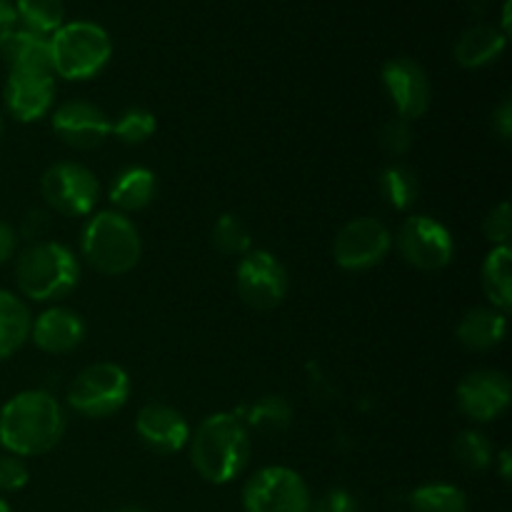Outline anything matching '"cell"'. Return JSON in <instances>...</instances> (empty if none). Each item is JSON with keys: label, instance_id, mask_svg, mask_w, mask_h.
I'll return each mask as SVG.
<instances>
[{"label": "cell", "instance_id": "836d02e7", "mask_svg": "<svg viewBox=\"0 0 512 512\" xmlns=\"http://www.w3.org/2000/svg\"><path fill=\"white\" fill-rule=\"evenodd\" d=\"M310 512H360V505L348 490L335 488V490H328L323 498L315 500Z\"/></svg>", "mask_w": 512, "mask_h": 512}, {"label": "cell", "instance_id": "8fae6325", "mask_svg": "<svg viewBox=\"0 0 512 512\" xmlns=\"http://www.w3.org/2000/svg\"><path fill=\"white\" fill-rule=\"evenodd\" d=\"M393 235L380 220L358 218L340 228L333 243L335 263L350 273H363L388 258Z\"/></svg>", "mask_w": 512, "mask_h": 512}, {"label": "cell", "instance_id": "ffe728a7", "mask_svg": "<svg viewBox=\"0 0 512 512\" xmlns=\"http://www.w3.org/2000/svg\"><path fill=\"white\" fill-rule=\"evenodd\" d=\"M505 45H508V35L498 28V25H473L465 30L455 43L453 55L458 65L468 70L485 68V65L495 63L503 55Z\"/></svg>", "mask_w": 512, "mask_h": 512}, {"label": "cell", "instance_id": "7c38bea8", "mask_svg": "<svg viewBox=\"0 0 512 512\" xmlns=\"http://www.w3.org/2000/svg\"><path fill=\"white\" fill-rule=\"evenodd\" d=\"M380 78H383V88L398 118L413 123V120L423 118L428 113L433 90H430L428 73H425V68L418 60L405 58V55L388 60L383 65Z\"/></svg>", "mask_w": 512, "mask_h": 512}, {"label": "cell", "instance_id": "30bf717a", "mask_svg": "<svg viewBox=\"0 0 512 512\" xmlns=\"http://www.w3.org/2000/svg\"><path fill=\"white\" fill-rule=\"evenodd\" d=\"M395 243L405 263L425 273L443 270L455 255V240L450 230L428 215H410L400 225Z\"/></svg>", "mask_w": 512, "mask_h": 512}, {"label": "cell", "instance_id": "277c9868", "mask_svg": "<svg viewBox=\"0 0 512 512\" xmlns=\"http://www.w3.org/2000/svg\"><path fill=\"white\" fill-rule=\"evenodd\" d=\"M80 250H83L85 263L100 275L120 278L140 263L143 240L128 215L118 210H103L85 225Z\"/></svg>", "mask_w": 512, "mask_h": 512}, {"label": "cell", "instance_id": "7402d4cb", "mask_svg": "<svg viewBox=\"0 0 512 512\" xmlns=\"http://www.w3.org/2000/svg\"><path fill=\"white\" fill-rule=\"evenodd\" d=\"M30 325L33 318L23 298L10 290H0V363L13 358L28 343Z\"/></svg>", "mask_w": 512, "mask_h": 512}, {"label": "cell", "instance_id": "60d3db41", "mask_svg": "<svg viewBox=\"0 0 512 512\" xmlns=\"http://www.w3.org/2000/svg\"><path fill=\"white\" fill-rule=\"evenodd\" d=\"M0 512H13V510H10V505H8V503H5V500H3V498H0Z\"/></svg>", "mask_w": 512, "mask_h": 512}, {"label": "cell", "instance_id": "603a6c76", "mask_svg": "<svg viewBox=\"0 0 512 512\" xmlns=\"http://www.w3.org/2000/svg\"><path fill=\"white\" fill-rule=\"evenodd\" d=\"M483 290L495 310L508 313L512 305V250L493 248L483 263Z\"/></svg>", "mask_w": 512, "mask_h": 512}, {"label": "cell", "instance_id": "7bdbcfd3", "mask_svg": "<svg viewBox=\"0 0 512 512\" xmlns=\"http://www.w3.org/2000/svg\"><path fill=\"white\" fill-rule=\"evenodd\" d=\"M0 138H3V113H0Z\"/></svg>", "mask_w": 512, "mask_h": 512}, {"label": "cell", "instance_id": "ab89813d", "mask_svg": "<svg viewBox=\"0 0 512 512\" xmlns=\"http://www.w3.org/2000/svg\"><path fill=\"white\" fill-rule=\"evenodd\" d=\"M510 5H512V0H505V5H503V33L508 35L510 33Z\"/></svg>", "mask_w": 512, "mask_h": 512}, {"label": "cell", "instance_id": "83f0119b", "mask_svg": "<svg viewBox=\"0 0 512 512\" xmlns=\"http://www.w3.org/2000/svg\"><path fill=\"white\" fill-rule=\"evenodd\" d=\"M453 455L470 473H483L495 463V448L480 430H463L453 443Z\"/></svg>", "mask_w": 512, "mask_h": 512}, {"label": "cell", "instance_id": "cb8c5ba5", "mask_svg": "<svg viewBox=\"0 0 512 512\" xmlns=\"http://www.w3.org/2000/svg\"><path fill=\"white\" fill-rule=\"evenodd\" d=\"M290 423H293V408L283 395H263L245 408L243 425L258 430V433H285Z\"/></svg>", "mask_w": 512, "mask_h": 512}, {"label": "cell", "instance_id": "7a4b0ae2", "mask_svg": "<svg viewBox=\"0 0 512 512\" xmlns=\"http://www.w3.org/2000/svg\"><path fill=\"white\" fill-rule=\"evenodd\" d=\"M190 465L210 485H228L248 468L250 433L235 413L208 415L188 440Z\"/></svg>", "mask_w": 512, "mask_h": 512}, {"label": "cell", "instance_id": "74e56055", "mask_svg": "<svg viewBox=\"0 0 512 512\" xmlns=\"http://www.w3.org/2000/svg\"><path fill=\"white\" fill-rule=\"evenodd\" d=\"M20 28L18 25V10H15L13 0H0V38L8 35L10 30Z\"/></svg>", "mask_w": 512, "mask_h": 512}, {"label": "cell", "instance_id": "9c48e42d", "mask_svg": "<svg viewBox=\"0 0 512 512\" xmlns=\"http://www.w3.org/2000/svg\"><path fill=\"white\" fill-rule=\"evenodd\" d=\"M288 270L268 250H248L235 270V288L248 308L273 310L288 295Z\"/></svg>", "mask_w": 512, "mask_h": 512}, {"label": "cell", "instance_id": "d4e9b609", "mask_svg": "<svg viewBox=\"0 0 512 512\" xmlns=\"http://www.w3.org/2000/svg\"><path fill=\"white\" fill-rule=\"evenodd\" d=\"M18 25L35 35H50L65 23L63 0H15Z\"/></svg>", "mask_w": 512, "mask_h": 512}, {"label": "cell", "instance_id": "52a82bcc", "mask_svg": "<svg viewBox=\"0 0 512 512\" xmlns=\"http://www.w3.org/2000/svg\"><path fill=\"white\" fill-rule=\"evenodd\" d=\"M245 512H310L313 495L303 475L283 465L255 470L243 488Z\"/></svg>", "mask_w": 512, "mask_h": 512}, {"label": "cell", "instance_id": "4dcf8cb0", "mask_svg": "<svg viewBox=\"0 0 512 512\" xmlns=\"http://www.w3.org/2000/svg\"><path fill=\"white\" fill-rule=\"evenodd\" d=\"M483 233H485V238L495 245V248L510 245V238H512L510 203H500L490 210L488 218H485V223H483Z\"/></svg>", "mask_w": 512, "mask_h": 512}, {"label": "cell", "instance_id": "6da1fadb", "mask_svg": "<svg viewBox=\"0 0 512 512\" xmlns=\"http://www.w3.org/2000/svg\"><path fill=\"white\" fill-rule=\"evenodd\" d=\"M65 410L45 390H23L0 408V448L18 458H35L60 443Z\"/></svg>", "mask_w": 512, "mask_h": 512}, {"label": "cell", "instance_id": "484cf974", "mask_svg": "<svg viewBox=\"0 0 512 512\" xmlns=\"http://www.w3.org/2000/svg\"><path fill=\"white\" fill-rule=\"evenodd\" d=\"M380 193L395 210H410L420 195L418 175L408 165L393 163L380 173Z\"/></svg>", "mask_w": 512, "mask_h": 512}, {"label": "cell", "instance_id": "5b68a950", "mask_svg": "<svg viewBox=\"0 0 512 512\" xmlns=\"http://www.w3.org/2000/svg\"><path fill=\"white\" fill-rule=\"evenodd\" d=\"M113 55V40L93 20H70L50 35V68L65 80L95 78Z\"/></svg>", "mask_w": 512, "mask_h": 512}, {"label": "cell", "instance_id": "44dd1931", "mask_svg": "<svg viewBox=\"0 0 512 512\" xmlns=\"http://www.w3.org/2000/svg\"><path fill=\"white\" fill-rule=\"evenodd\" d=\"M108 195L118 213H140L158 195V180H155L153 170L135 165V168H125L123 173L115 175Z\"/></svg>", "mask_w": 512, "mask_h": 512}, {"label": "cell", "instance_id": "d6986e66", "mask_svg": "<svg viewBox=\"0 0 512 512\" xmlns=\"http://www.w3.org/2000/svg\"><path fill=\"white\" fill-rule=\"evenodd\" d=\"M508 333V313H500L495 308H473L463 315L458 323L460 345L475 353H485V350L498 348Z\"/></svg>", "mask_w": 512, "mask_h": 512}, {"label": "cell", "instance_id": "5bb4252c", "mask_svg": "<svg viewBox=\"0 0 512 512\" xmlns=\"http://www.w3.org/2000/svg\"><path fill=\"white\" fill-rule=\"evenodd\" d=\"M53 130L68 148L95 150L110 138L113 120L88 100H68L53 113Z\"/></svg>", "mask_w": 512, "mask_h": 512}, {"label": "cell", "instance_id": "f35d334b", "mask_svg": "<svg viewBox=\"0 0 512 512\" xmlns=\"http://www.w3.org/2000/svg\"><path fill=\"white\" fill-rule=\"evenodd\" d=\"M500 463V478L505 480V483H508L510 480V450H503V453L498 455V458H495Z\"/></svg>", "mask_w": 512, "mask_h": 512}, {"label": "cell", "instance_id": "4fadbf2b", "mask_svg": "<svg viewBox=\"0 0 512 512\" xmlns=\"http://www.w3.org/2000/svg\"><path fill=\"white\" fill-rule=\"evenodd\" d=\"M512 385L500 370H475L458 385V408L473 423H490L510 408Z\"/></svg>", "mask_w": 512, "mask_h": 512}, {"label": "cell", "instance_id": "e575fe53", "mask_svg": "<svg viewBox=\"0 0 512 512\" xmlns=\"http://www.w3.org/2000/svg\"><path fill=\"white\" fill-rule=\"evenodd\" d=\"M48 228H50L48 213H43V210H30V213H25L18 235L33 240V243H40V240L45 238V233H48Z\"/></svg>", "mask_w": 512, "mask_h": 512}, {"label": "cell", "instance_id": "d6a6232c", "mask_svg": "<svg viewBox=\"0 0 512 512\" xmlns=\"http://www.w3.org/2000/svg\"><path fill=\"white\" fill-rule=\"evenodd\" d=\"M380 145L388 150L390 155H405L413 145V128L408 120L393 118L383 125L380 130Z\"/></svg>", "mask_w": 512, "mask_h": 512}, {"label": "cell", "instance_id": "b9f144b4", "mask_svg": "<svg viewBox=\"0 0 512 512\" xmlns=\"http://www.w3.org/2000/svg\"><path fill=\"white\" fill-rule=\"evenodd\" d=\"M118 512H143L140 508H123V510H118Z\"/></svg>", "mask_w": 512, "mask_h": 512}, {"label": "cell", "instance_id": "f546056e", "mask_svg": "<svg viewBox=\"0 0 512 512\" xmlns=\"http://www.w3.org/2000/svg\"><path fill=\"white\" fill-rule=\"evenodd\" d=\"M155 128H158V123H155V115L150 110L128 108L115 120L110 135H115L125 145H140L155 133Z\"/></svg>", "mask_w": 512, "mask_h": 512}, {"label": "cell", "instance_id": "9a60e30c", "mask_svg": "<svg viewBox=\"0 0 512 512\" xmlns=\"http://www.w3.org/2000/svg\"><path fill=\"white\" fill-rule=\"evenodd\" d=\"M5 108L20 123H33L50 113L55 100L53 73H35V70H13L5 80Z\"/></svg>", "mask_w": 512, "mask_h": 512}, {"label": "cell", "instance_id": "3957f363", "mask_svg": "<svg viewBox=\"0 0 512 512\" xmlns=\"http://www.w3.org/2000/svg\"><path fill=\"white\" fill-rule=\"evenodd\" d=\"M80 260L58 240L30 243L15 258V283L23 298L33 303L60 300L78 288Z\"/></svg>", "mask_w": 512, "mask_h": 512}, {"label": "cell", "instance_id": "ac0fdd59", "mask_svg": "<svg viewBox=\"0 0 512 512\" xmlns=\"http://www.w3.org/2000/svg\"><path fill=\"white\" fill-rule=\"evenodd\" d=\"M0 58L13 70H35V73H53L50 68V38L35 35L25 28L10 30L0 38Z\"/></svg>", "mask_w": 512, "mask_h": 512}, {"label": "cell", "instance_id": "f1b7e54d", "mask_svg": "<svg viewBox=\"0 0 512 512\" xmlns=\"http://www.w3.org/2000/svg\"><path fill=\"white\" fill-rule=\"evenodd\" d=\"M210 238H213V245L218 248V253L230 255V258H243L248 250H253L250 248L253 240H250L248 225H245L238 215H220V218L215 220Z\"/></svg>", "mask_w": 512, "mask_h": 512}, {"label": "cell", "instance_id": "d590c367", "mask_svg": "<svg viewBox=\"0 0 512 512\" xmlns=\"http://www.w3.org/2000/svg\"><path fill=\"white\" fill-rule=\"evenodd\" d=\"M18 240V230L10 223H5V220H0V265L15 258V253H18Z\"/></svg>", "mask_w": 512, "mask_h": 512}, {"label": "cell", "instance_id": "4316f807", "mask_svg": "<svg viewBox=\"0 0 512 512\" xmlns=\"http://www.w3.org/2000/svg\"><path fill=\"white\" fill-rule=\"evenodd\" d=\"M413 512H468V498L460 488L448 483L420 485L410 495Z\"/></svg>", "mask_w": 512, "mask_h": 512}, {"label": "cell", "instance_id": "1f68e13d", "mask_svg": "<svg viewBox=\"0 0 512 512\" xmlns=\"http://www.w3.org/2000/svg\"><path fill=\"white\" fill-rule=\"evenodd\" d=\"M30 470L18 455H0V493H18L28 485Z\"/></svg>", "mask_w": 512, "mask_h": 512}, {"label": "cell", "instance_id": "8d00e7d4", "mask_svg": "<svg viewBox=\"0 0 512 512\" xmlns=\"http://www.w3.org/2000/svg\"><path fill=\"white\" fill-rule=\"evenodd\" d=\"M493 130L500 140H510L512 135V100L505 98L498 108L493 110Z\"/></svg>", "mask_w": 512, "mask_h": 512}, {"label": "cell", "instance_id": "8992f818", "mask_svg": "<svg viewBox=\"0 0 512 512\" xmlns=\"http://www.w3.org/2000/svg\"><path fill=\"white\" fill-rule=\"evenodd\" d=\"M130 378L115 363H93L80 370L68 388V405L83 418H108L125 408Z\"/></svg>", "mask_w": 512, "mask_h": 512}, {"label": "cell", "instance_id": "e0dca14e", "mask_svg": "<svg viewBox=\"0 0 512 512\" xmlns=\"http://www.w3.org/2000/svg\"><path fill=\"white\" fill-rule=\"evenodd\" d=\"M30 340L35 348L50 355H65L80 348L85 340V323L75 310L55 305V308L43 310L30 325Z\"/></svg>", "mask_w": 512, "mask_h": 512}, {"label": "cell", "instance_id": "2e32d148", "mask_svg": "<svg viewBox=\"0 0 512 512\" xmlns=\"http://www.w3.org/2000/svg\"><path fill=\"white\" fill-rule=\"evenodd\" d=\"M135 433L140 443L160 455H173L188 448L190 425L175 408L165 403H150L140 408L135 418Z\"/></svg>", "mask_w": 512, "mask_h": 512}, {"label": "cell", "instance_id": "ba28073f", "mask_svg": "<svg viewBox=\"0 0 512 512\" xmlns=\"http://www.w3.org/2000/svg\"><path fill=\"white\" fill-rule=\"evenodd\" d=\"M40 193L55 213L80 218V215L93 213L98 205L100 183L90 168L65 160L45 170L40 180Z\"/></svg>", "mask_w": 512, "mask_h": 512}]
</instances>
